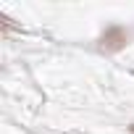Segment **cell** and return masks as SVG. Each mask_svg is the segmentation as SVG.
Returning a JSON list of instances; mask_svg holds the SVG:
<instances>
[{
  "instance_id": "cell-1",
  "label": "cell",
  "mask_w": 134,
  "mask_h": 134,
  "mask_svg": "<svg viewBox=\"0 0 134 134\" xmlns=\"http://www.w3.org/2000/svg\"><path fill=\"white\" fill-rule=\"evenodd\" d=\"M103 50H108V53H116V50H121L126 42H129V34L121 29V26H113V29H108L105 34H103Z\"/></svg>"
},
{
  "instance_id": "cell-2",
  "label": "cell",
  "mask_w": 134,
  "mask_h": 134,
  "mask_svg": "<svg viewBox=\"0 0 134 134\" xmlns=\"http://www.w3.org/2000/svg\"><path fill=\"white\" fill-rule=\"evenodd\" d=\"M131 134H134V126H131Z\"/></svg>"
}]
</instances>
